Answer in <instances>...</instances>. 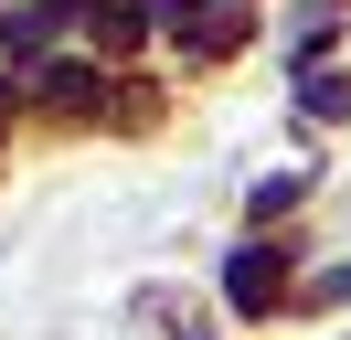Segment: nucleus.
I'll use <instances>...</instances> for the list:
<instances>
[{
  "mask_svg": "<svg viewBox=\"0 0 351 340\" xmlns=\"http://www.w3.org/2000/svg\"><path fill=\"white\" fill-rule=\"evenodd\" d=\"M223 298H234L245 319L287 308V255H277V245H234V266H223Z\"/></svg>",
  "mask_w": 351,
  "mask_h": 340,
  "instance_id": "nucleus-1",
  "label": "nucleus"
},
{
  "mask_svg": "<svg viewBox=\"0 0 351 340\" xmlns=\"http://www.w3.org/2000/svg\"><path fill=\"white\" fill-rule=\"evenodd\" d=\"M32 96H43L53 117H107V106H117V85L96 75V64H43V75H32Z\"/></svg>",
  "mask_w": 351,
  "mask_h": 340,
  "instance_id": "nucleus-2",
  "label": "nucleus"
},
{
  "mask_svg": "<svg viewBox=\"0 0 351 340\" xmlns=\"http://www.w3.org/2000/svg\"><path fill=\"white\" fill-rule=\"evenodd\" d=\"M245 21H256L245 0H181V11H171V32L192 42V53H234V42H245Z\"/></svg>",
  "mask_w": 351,
  "mask_h": 340,
  "instance_id": "nucleus-3",
  "label": "nucleus"
},
{
  "mask_svg": "<svg viewBox=\"0 0 351 340\" xmlns=\"http://www.w3.org/2000/svg\"><path fill=\"white\" fill-rule=\"evenodd\" d=\"M308 117H351V85L341 75H308Z\"/></svg>",
  "mask_w": 351,
  "mask_h": 340,
  "instance_id": "nucleus-4",
  "label": "nucleus"
},
{
  "mask_svg": "<svg viewBox=\"0 0 351 340\" xmlns=\"http://www.w3.org/2000/svg\"><path fill=\"white\" fill-rule=\"evenodd\" d=\"M138 32H149V21H138V11H96V42H107V53H128Z\"/></svg>",
  "mask_w": 351,
  "mask_h": 340,
  "instance_id": "nucleus-5",
  "label": "nucleus"
}]
</instances>
